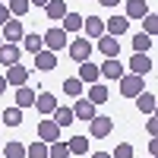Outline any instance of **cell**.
<instances>
[{"label":"cell","mask_w":158,"mask_h":158,"mask_svg":"<svg viewBox=\"0 0 158 158\" xmlns=\"http://www.w3.org/2000/svg\"><path fill=\"white\" fill-rule=\"evenodd\" d=\"M139 92H146V82H142V76H120V95H127V98H136Z\"/></svg>","instance_id":"6da1fadb"},{"label":"cell","mask_w":158,"mask_h":158,"mask_svg":"<svg viewBox=\"0 0 158 158\" xmlns=\"http://www.w3.org/2000/svg\"><path fill=\"white\" fill-rule=\"evenodd\" d=\"M41 41H44L48 51H54V54H57L60 48H67V44H70V38H67V32H63V29H48Z\"/></svg>","instance_id":"7a4b0ae2"},{"label":"cell","mask_w":158,"mask_h":158,"mask_svg":"<svg viewBox=\"0 0 158 158\" xmlns=\"http://www.w3.org/2000/svg\"><path fill=\"white\" fill-rule=\"evenodd\" d=\"M111 130H114V120H111V117H92V120H89V133L92 136H95V139H104V136H111Z\"/></svg>","instance_id":"3957f363"},{"label":"cell","mask_w":158,"mask_h":158,"mask_svg":"<svg viewBox=\"0 0 158 158\" xmlns=\"http://www.w3.org/2000/svg\"><path fill=\"white\" fill-rule=\"evenodd\" d=\"M57 139H60V127H57L54 120H48V117H44V120L38 123V142L51 146V142H57Z\"/></svg>","instance_id":"277c9868"},{"label":"cell","mask_w":158,"mask_h":158,"mask_svg":"<svg viewBox=\"0 0 158 158\" xmlns=\"http://www.w3.org/2000/svg\"><path fill=\"white\" fill-rule=\"evenodd\" d=\"M70 57L76 63H85L92 57V41H89V38H76V41L70 44Z\"/></svg>","instance_id":"5b68a950"},{"label":"cell","mask_w":158,"mask_h":158,"mask_svg":"<svg viewBox=\"0 0 158 158\" xmlns=\"http://www.w3.org/2000/svg\"><path fill=\"white\" fill-rule=\"evenodd\" d=\"M127 29H130V19H127V16H120V13H117V16H111L108 22H104V32H108L111 38H120Z\"/></svg>","instance_id":"8992f818"},{"label":"cell","mask_w":158,"mask_h":158,"mask_svg":"<svg viewBox=\"0 0 158 158\" xmlns=\"http://www.w3.org/2000/svg\"><path fill=\"white\" fill-rule=\"evenodd\" d=\"M0 29H3V32H0V35H3V41H6V44H16L19 38H22V32H25L19 19H10L6 25H0Z\"/></svg>","instance_id":"52a82bcc"},{"label":"cell","mask_w":158,"mask_h":158,"mask_svg":"<svg viewBox=\"0 0 158 158\" xmlns=\"http://www.w3.org/2000/svg\"><path fill=\"white\" fill-rule=\"evenodd\" d=\"M35 108H38V114H41V117H48V114L57 111V98L51 95V92H41V95H35Z\"/></svg>","instance_id":"ba28073f"},{"label":"cell","mask_w":158,"mask_h":158,"mask_svg":"<svg viewBox=\"0 0 158 158\" xmlns=\"http://www.w3.org/2000/svg\"><path fill=\"white\" fill-rule=\"evenodd\" d=\"M3 79H6V85L13 82V85L19 89V85H25V82H29V70H25L22 63H13V67L6 70V76H3Z\"/></svg>","instance_id":"9c48e42d"},{"label":"cell","mask_w":158,"mask_h":158,"mask_svg":"<svg viewBox=\"0 0 158 158\" xmlns=\"http://www.w3.org/2000/svg\"><path fill=\"white\" fill-rule=\"evenodd\" d=\"M98 73H101L104 79H120V76H123V63L117 60V57H108V60L98 67Z\"/></svg>","instance_id":"30bf717a"},{"label":"cell","mask_w":158,"mask_h":158,"mask_svg":"<svg viewBox=\"0 0 158 158\" xmlns=\"http://www.w3.org/2000/svg\"><path fill=\"white\" fill-rule=\"evenodd\" d=\"M98 51H101L104 57H117V54H120V38L101 35V38H98Z\"/></svg>","instance_id":"8fae6325"},{"label":"cell","mask_w":158,"mask_h":158,"mask_svg":"<svg viewBox=\"0 0 158 158\" xmlns=\"http://www.w3.org/2000/svg\"><path fill=\"white\" fill-rule=\"evenodd\" d=\"M35 67L41 70V73H51L57 67V57H54V51H38L35 54Z\"/></svg>","instance_id":"7c38bea8"},{"label":"cell","mask_w":158,"mask_h":158,"mask_svg":"<svg viewBox=\"0 0 158 158\" xmlns=\"http://www.w3.org/2000/svg\"><path fill=\"white\" fill-rule=\"evenodd\" d=\"M82 29H85V38H101L104 35V19L89 16V19H82Z\"/></svg>","instance_id":"4fadbf2b"},{"label":"cell","mask_w":158,"mask_h":158,"mask_svg":"<svg viewBox=\"0 0 158 158\" xmlns=\"http://www.w3.org/2000/svg\"><path fill=\"white\" fill-rule=\"evenodd\" d=\"M98 79H101V73H98V67H95L92 60H85L82 67H79V82H89V85H95Z\"/></svg>","instance_id":"5bb4252c"},{"label":"cell","mask_w":158,"mask_h":158,"mask_svg":"<svg viewBox=\"0 0 158 158\" xmlns=\"http://www.w3.org/2000/svg\"><path fill=\"white\" fill-rule=\"evenodd\" d=\"M73 117H82V120H92V117H95V104H92L89 98H79V101L73 104Z\"/></svg>","instance_id":"9a60e30c"},{"label":"cell","mask_w":158,"mask_h":158,"mask_svg":"<svg viewBox=\"0 0 158 158\" xmlns=\"http://www.w3.org/2000/svg\"><path fill=\"white\" fill-rule=\"evenodd\" d=\"M130 70H133V76H146V73L152 70V57H146V54H136L133 60H130Z\"/></svg>","instance_id":"2e32d148"},{"label":"cell","mask_w":158,"mask_h":158,"mask_svg":"<svg viewBox=\"0 0 158 158\" xmlns=\"http://www.w3.org/2000/svg\"><path fill=\"white\" fill-rule=\"evenodd\" d=\"M155 104H158V101H155L152 92H139V95H136V108H139L142 114H149V117H152V114H155Z\"/></svg>","instance_id":"e0dca14e"},{"label":"cell","mask_w":158,"mask_h":158,"mask_svg":"<svg viewBox=\"0 0 158 158\" xmlns=\"http://www.w3.org/2000/svg\"><path fill=\"white\" fill-rule=\"evenodd\" d=\"M0 63H6V67L19 63V48L16 44H0Z\"/></svg>","instance_id":"ac0fdd59"},{"label":"cell","mask_w":158,"mask_h":158,"mask_svg":"<svg viewBox=\"0 0 158 158\" xmlns=\"http://www.w3.org/2000/svg\"><path fill=\"white\" fill-rule=\"evenodd\" d=\"M35 104V92L29 85H19L16 89V108H32Z\"/></svg>","instance_id":"d6986e66"},{"label":"cell","mask_w":158,"mask_h":158,"mask_svg":"<svg viewBox=\"0 0 158 158\" xmlns=\"http://www.w3.org/2000/svg\"><path fill=\"white\" fill-rule=\"evenodd\" d=\"M89 101L92 104H104V101H108V85H104V82L89 85Z\"/></svg>","instance_id":"ffe728a7"},{"label":"cell","mask_w":158,"mask_h":158,"mask_svg":"<svg viewBox=\"0 0 158 158\" xmlns=\"http://www.w3.org/2000/svg\"><path fill=\"white\" fill-rule=\"evenodd\" d=\"M146 13H149L146 0H130V3H127V19H142Z\"/></svg>","instance_id":"44dd1931"},{"label":"cell","mask_w":158,"mask_h":158,"mask_svg":"<svg viewBox=\"0 0 158 158\" xmlns=\"http://www.w3.org/2000/svg\"><path fill=\"white\" fill-rule=\"evenodd\" d=\"M44 13H48V19H63L67 16V3H63V0H51L44 6Z\"/></svg>","instance_id":"7402d4cb"},{"label":"cell","mask_w":158,"mask_h":158,"mask_svg":"<svg viewBox=\"0 0 158 158\" xmlns=\"http://www.w3.org/2000/svg\"><path fill=\"white\" fill-rule=\"evenodd\" d=\"M67 149H70V155H85V152H89V139H85V136H73V139L67 142Z\"/></svg>","instance_id":"603a6c76"},{"label":"cell","mask_w":158,"mask_h":158,"mask_svg":"<svg viewBox=\"0 0 158 158\" xmlns=\"http://www.w3.org/2000/svg\"><path fill=\"white\" fill-rule=\"evenodd\" d=\"M73 120H76V117H73V111H70V108H57V111H54V123H57L60 130H63V127H70Z\"/></svg>","instance_id":"cb8c5ba5"},{"label":"cell","mask_w":158,"mask_h":158,"mask_svg":"<svg viewBox=\"0 0 158 158\" xmlns=\"http://www.w3.org/2000/svg\"><path fill=\"white\" fill-rule=\"evenodd\" d=\"M0 155H6V158H25V146H22V142H6V146L0 149Z\"/></svg>","instance_id":"d4e9b609"},{"label":"cell","mask_w":158,"mask_h":158,"mask_svg":"<svg viewBox=\"0 0 158 158\" xmlns=\"http://www.w3.org/2000/svg\"><path fill=\"white\" fill-rule=\"evenodd\" d=\"M82 29V16L79 13H67L63 16V32H79Z\"/></svg>","instance_id":"484cf974"},{"label":"cell","mask_w":158,"mask_h":158,"mask_svg":"<svg viewBox=\"0 0 158 158\" xmlns=\"http://www.w3.org/2000/svg\"><path fill=\"white\" fill-rule=\"evenodd\" d=\"M149 48H152V38L149 35H133V51H136V54H149Z\"/></svg>","instance_id":"4316f807"},{"label":"cell","mask_w":158,"mask_h":158,"mask_svg":"<svg viewBox=\"0 0 158 158\" xmlns=\"http://www.w3.org/2000/svg\"><path fill=\"white\" fill-rule=\"evenodd\" d=\"M48 158H70V149H67V142H51L48 146Z\"/></svg>","instance_id":"83f0119b"},{"label":"cell","mask_w":158,"mask_h":158,"mask_svg":"<svg viewBox=\"0 0 158 158\" xmlns=\"http://www.w3.org/2000/svg\"><path fill=\"white\" fill-rule=\"evenodd\" d=\"M158 32V16H155V13H146V16H142V35H155Z\"/></svg>","instance_id":"f1b7e54d"},{"label":"cell","mask_w":158,"mask_h":158,"mask_svg":"<svg viewBox=\"0 0 158 158\" xmlns=\"http://www.w3.org/2000/svg\"><path fill=\"white\" fill-rule=\"evenodd\" d=\"M3 123L6 127H19L22 123V108H6L3 111Z\"/></svg>","instance_id":"f546056e"},{"label":"cell","mask_w":158,"mask_h":158,"mask_svg":"<svg viewBox=\"0 0 158 158\" xmlns=\"http://www.w3.org/2000/svg\"><path fill=\"white\" fill-rule=\"evenodd\" d=\"M41 44H44L41 35H25V38H22V48L29 51V54H38V51H41Z\"/></svg>","instance_id":"4dcf8cb0"},{"label":"cell","mask_w":158,"mask_h":158,"mask_svg":"<svg viewBox=\"0 0 158 158\" xmlns=\"http://www.w3.org/2000/svg\"><path fill=\"white\" fill-rule=\"evenodd\" d=\"M25 158H48V146H44V142H32V146H25Z\"/></svg>","instance_id":"1f68e13d"},{"label":"cell","mask_w":158,"mask_h":158,"mask_svg":"<svg viewBox=\"0 0 158 158\" xmlns=\"http://www.w3.org/2000/svg\"><path fill=\"white\" fill-rule=\"evenodd\" d=\"M10 16H25L29 13V0H10Z\"/></svg>","instance_id":"d6a6232c"},{"label":"cell","mask_w":158,"mask_h":158,"mask_svg":"<svg viewBox=\"0 0 158 158\" xmlns=\"http://www.w3.org/2000/svg\"><path fill=\"white\" fill-rule=\"evenodd\" d=\"M63 92L73 95V98H79L82 95V82H79V79H63Z\"/></svg>","instance_id":"836d02e7"},{"label":"cell","mask_w":158,"mask_h":158,"mask_svg":"<svg viewBox=\"0 0 158 158\" xmlns=\"http://www.w3.org/2000/svg\"><path fill=\"white\" fill-rule=\"evenodd\" d=\"M111 158H133V146H130V142H120V146L114 149Z\"/></svg>","instance_id":"e575fe53"},{"label":"cell","mask_w":158,"mask_h":158,"mask_svg":"<svg viewBox=\"0 0 158 158\" xmlns=\"http://www.w3.org/2000/svg\"><path fill=\"white\" fill-rule=\"evenodd\" d=\"M146 133H149V136H155V133H158V120H155V114L149 117V127H146Z\"/></svg>","instance_id":"d590c367"},{"label":"cell","mask_w":158,"mask_h":158,"mask_svg":"<svg viewBox=\"0 0 158 158\" xmlns=\"http://www.w3.org/2000/svg\"><path fill=\"white\" fill-rule=\"evenodd\" d=\"M10 19H13V16H10V10H6V6H0V25H6Z\"/></svg>","instance_id":"8d00e7d4"},{"label":"cell","mask_w":158,"mask_h":158,"mask_svg":"<svg viewBox=\"0 0 158 158\" xmlns=\"http://www.w3.org/2000/svg\"><path fill=\"white\" fill-rule=\"evenodd\" d=\"M51 0H29V6H48Z\"/></svg>","instance_id":"74e56055"},{"label":"cell","mask_w":158,"mask_h":158,"mask_svg":"<svg viewBox=\"0 0 158 158\" xmlns=\"http://www.w3.org/2000/svg\"><path fill=\"white\" fill-rule=\"evenodd\" d=\"M98 3H101V6H117L120 0H98Z\"/></svg>","instance_id":"f35d334b"},{"label":"cell","mask_w":158,"mask_h":158,"mask_svg":"<svg viewBox=\"0 0 158 158\" xmlns=\"http://www.w3.org/2000/svg\"><path fill=\"white\" fill-rule=\"evenodd\" d=\"M3 92H6V79L0 76V95H3Z\"/></svg>","instance_id":"ab89813d"},{"label":"cell","mask_w":158,"mask_h":158,"mask_svg":"<svg viewBox=\"0 0 158 158\" xmlns=\"http://www.w3.org/2000/svg\"><path fill=\"white\" fill-rule=\"evenodd\" d=\"M92 158H111L108 152H95V155H92Z\"/></svg>","instance_id":"60d3db41"},{"label":"cell","mask_w":158,"mask_h":158,"mask_svg":"<svg viewBox=\"0 0 158 158\" xmlns=\"http://www.w3.org/2000/svg\"><path fill=\"white\" fill-rule=\"evenodd\" d=\"M0 44H3V35H0Z\"/></svg>","instance_id":"b9f144b4"},{"label":"cell","mask_w":158,"mask_h":158,"mask_svg":"<svg viewBox=\"0 0 158 158\" xmlns=\"http://www.w3.org/2000/svg\"><path fill=\"white\" fill-rule=\"evenodd\" d=\"M0 149H3V146H0Z\"/></svg>","instance_id":"7bdbcfd3"},{"label":"cell","mask_w":158,"mask_h":158,"mask_svg":"<svg viewBox=\"0 0 158 158\" xmlns=\"http://www.w3.org/2000/svg\"><path fill=\"white\" fill-rule=\"evenodd\" d=\"M149 158H152V155H149Z\"/></svg>","instance_id":"ee69618b"}]
</instances>
